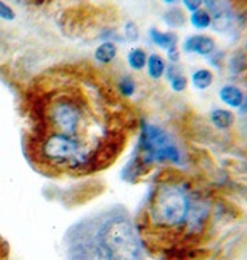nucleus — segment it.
<instances>
[{
	"label": "nucleus",
	"instance_id": "21",
	"mask_svg": "<svg viewBox=\"0 0 247 260\" xmlns=\"http://www.w3.org/2000/svg\"><path fill=\"white\" fill-rule=\"evenodd\" d=\"M181 5H182L184 11H187V13L192 14V13L202 8V0H181Z\"/></svg>",
	"mask_w": 247,
	"mask_h": 260
},
{
	"label": "nucleus",
	"instance_id": "16",
	"mask_svg": "<svg viewBox=\"0 0 247 260\" xmlns=\"http://www.w3.org/2000/svg\"><path fill=\"white\" fill-rule=\"evenodd\" d=\"M227 69H229L230 75H235V76L245 73L247 72V53L244 50L233 53L227 62Z\"/></svg>",
	"mask_w": 247,
	"mask_h": 260
},
{
	"label": "nucleus",
	"instance_id": "2",
	"mask_svg": "<svg viewBox=\"0 0 247 260\" xmlns=\"http://www.w3.org/2000/svg\"><path fill=\"white\" fill-rule=\"evenodd\" d=\"M212 203L179 169L164 168L153 178L135 220L145 249L161 252L199 242L209 231Z\"/></svg>",
	"mask_w": 247,
	"mask_h": 260
},
{
	"label": "nucleus",
	"instance_id": "10",
	"mask_svg": "<svg viewBox=\"0 0 247 260\" xmlns=\"http://www.w3.org/2000/svg\"><path fill=\"white\" fill-rule=\"evenodd\" d=\"M117 44L111 42V41H102L96 48L95 53H93V57H95L96 63L102 65V67H108L111 65L116 57H117Z\"/></svg>",
	"mask_w": 247,
	"mask_h": 260
},
{
	"label": "nucleus",
	"instance_id": "15",
	"mask_svg": "<svg viewBox=\"0 0 247 260\" xmlns=\"http://www.w3.org/2000/svg\"><path fill=\"white\" fill-rule=\"evenodd\" d=\"M147 51L141 47H133L127 53V65L133 72H142L147 65Z\"/></svg>",
	"mask_w": 247,
	"mask_h": 260
},
{
	"label": "nucleus",
	"instance_id": "22",
	"mask_svg": "<svg viewBox=\"0 0 247 260\" xmlns=\"http://www.w3.org/2000/svg\"><path fill=\"white\" fill-rule=\"evenodd\" d=\"M166 53H167V60H169V63H179V60H181V50H179V45H178V47L169 48Z\"/></svg>",
	"mask_w": 247,
	"mask_h": 260
},
{
	"label": "nucleus",
	"instance_id": "17",
	"mask_svg": "<svg viewBox=\"0 0 247 260\" xmlns=\"http://www.w3.org/2000/svg\"><path fill=\"white\" fill-rule=\"evenodd\" d=\"M189 22L195 29L204 31V29H209L212 26V16L205 8H201V10H198L189 16Z\"/></svg>",
	"mask_w": 247,
	"mask_h": 260
},
{
	"label": "nucleus",
	"instance_id": "12",
	"mask_svg": "<svg viewBox=\"0 0 247 260\" xmlns=\"http://www.w3.org/2000/svg\"><path fill=\"white\" fill-rule=\"evenodd\" d=\"M189 17L185 16V11L181 8V7H169L164 14H162V22L170 28V29H178V28H182L185 23H187Z\"/></svg>",
	"mask_w": 247,
	"mask_h": 260
},
{
	"label": "nucleus",
	"instance_id": "18",
	"mask_svg": "<svg viewBox=\"0 0 247 260\" xmlns=\"http://www.w3.org/2000/svg\"><path fill=\"white\" fill-rule=\"evenodd\" d=\"M122 38L126 42H130V44H136L141 38V31H139V26L136 22L133 20H127L124 23V28H122Z\"/></svg>",
	"mask_w": 247,
	"mask_h": 260
},
{
	"label": "nucleus",
	"instance_id": "5",
	"mask_svg": "<svg viewBox=\"0 0 247 260\" xmlns=\"http://www.w3.org/2000/svg\"><path fill=\"white\" fill-rule=\"evenodd\" d=\"M181 50L185 54L209 57L216 50V41L212 36L204 35V32H196V35H190L182 41Z\"/></svg>",
	"mask_w": 247,
	"mask_h": 260
},
{
	"label": "nucleus",
	"instance_id": "24",
	"mask_svg": "<svg viewBox=\"0 0 247 260\" xmlns=\"http://www.w3.org/2000/svg\"><path fill=\"white\" fill-rule=\"evenodd\" d=\"M238 112H239V115L247 116V94H244V101H242L241 107L238 109Z\"/></svg>",
	"mask_w": 247,
	"mask_h": 260
},
{
	"label": "nucleus",
	"instance_id": "8",
	"mask_svg": "<svg viewBox=\"0 0 247 260\" xmlns=\"http://www.w3.org/2000/svg\"><path fill=\"white\" fill-rule=\"evenodd\" d=\"M148 39L153 45H156L164 51H167L172 47H178L179 44V38L175 31H161L156 26H151L148 29Z\"/></svg>",
	"mask_w": 247,
	"mask_h": 260
},
{
	"label": "nucleus",
	"instance_id": "11",
	"mask_svg": "<svg viewBox=\"0 0 247 260\" xmlns=\"http://www.w3.org/2000/svg\"><path fill=\"white\" fill-rule=\"evenodd\" d=\"M166 69H167V60L159 53L148 54L145 70L151 81H161L166 75Z\"/></svg>",
	"mask_w": 247,
	"mask_h": 260
},
{
	"label": "nucleus",
	"instance_id": "3",
	"mask_svg": "<svg viewBox=\"0 0 247 260\" xmlns=\"http://www.w3.org/2000/svg\"><path fill=\"white\" fill-rule=\"evenodd\" d=\"M64 246L67 260H145L138 226L122 205L99 209L73 223Z\"/></svg>",
	"mask_w": 247,
	"mask_h": 260
},
{
	"label": "nucleus",
	"instance_id": "7",
	"mask_svg": "<svg viewBox=\"0 0 247 260\" xmlns=\"http://www.w3.org/2000/svg\"><path fill=\"white\" fill-rule=\"evenodd\" d=\"M164 78L167 79L172 91L175 93H182L189 87V78L185 76L184 70L179 67V63H167Z\"/></svg>",
	"mask_w": 247,
	"mask_h": 260
},
{
	"label": "nucleus",
	"instance_id": "1",
	"mask_svg": "<svg viewBox=\"0 0 247 260\" xmlns=\"http://www.w3.org/2000/svg\"><path fill=\"white\" fill-rule=\"evenodd\" d=\"M22 109L23 153L50 178H82L108 169L139 122L105 79L84 67L56 69L33 81Z\"/></svg>",
	"mask_w": 247,
	"mask_h": 260
},
{
	"label": "nucleus",
	"instance_id": "19",
	"mask_svg": "<svg viewBox=\"0 0 247 260\" xmlns=\"http://www.w3.org/2000/svg\"><path fill=\"white\" fill-rule=\"evenodd\" d=\"M17 17L16 10L5 0H0V20L4 22H14Z\"/></svg>",
	"mask_w": 247,
	"mask_h": 260
},
{
	"label": "nucleus",
	"instance_id": "23",
	"mask_svg": "<svg viewBox=\"0 0 247 260\" xmlns=\"http://www.w3.org/2000/svg\"><path fill=\"white\" fill-rule=\"evenodd\" d=\"M0 260H10V245L0 236Z\"/></svg>",
	"mask_w": 247,
	"mask_h": 260
},
{
	"label": "nucleus",
	"instance_id": "9",
	"mask_svg": "<svg viewBox=\"0 0 247 260\" xmlns=\"http://www.w3.org/2000/svg\"><path fill=\"white\" fill-rule=\"evenodd\" d=\"M218 98L227 109L238 110L244 101V91L235 84H224L218 91Z\"/></svg>",
	"mask_w": 247,
	"mask_h": 260
},
{
	"label": "nucleus",
	"instance_id": "6",
	"mask_svg": "<svg viewBox=\"0 0 247 260\" xmlns=\"http://www.w3.org/2000/svg\"><path fill=\"white\" fill-rule=\"evenodd\" d=\"M209 121L210 124L216 128V130H230L233 128L235 122H236V115L226 107H215L210 110L209 113Z\"/></svg>",
	"mask_w": 247,
	"mask_h": 260
},
{
	"label": "nucleus",
	"instance_id": "4",
	"mask_svg": "<svg viewBox=\"0 0 247 260\" xmlns=\"http://www.w3.org/2000/svg\"><path fill=\"white\" fill-rule=\"evenodd\" d=\"M138 140L130 159L120 171V178L127 183L144 180L156 168L182 169L187 166L185 155L179 141L159 124L139 118Z\"/></svg>",
	"mask_w": 247,
	"mask_h": 260
},
{
	"label": "nucleus",
	"instance_id": "14",
	"mask_svg": "<svg viewBox=\"0 0 247 260\" xmlns=\"http://www.w3.org/2000/svg\"><path fill=\"white\" fill-rule=\"evenodd\" d=\"M138 91L136 79L132 75H120L116 79V93L122 98V100H130Z\"/></svg>",
	"mask_w": 247,
	"mask_h": 260
},
{
	"label": "nucleus",
	"instance_id": "25",
	"mask_svg": "<svg viewBox=\"0 0 247 260\" xmlns=\"http://www.w3.org/2000/svg\"><path fill=\"white\" fill-rule=\"evenodd\" d=\"M162 4H166V5H169V7H173V5L178 4V0H162Z\"/></svg>",
	"mask_w": 247,
	"mask_h": 260
},
{
	"label": "nucleus",
	"instance_id": "13",
	"mask_svg": "<svg viewBox=\"0 0 247 260\" xmlns=\"http://www.w3.org/2000/svg\"><path fill=\"white\" fill-rule=\"evenodd\" d=\"M189 82H192V85H193L196 90L204 91V90H209V88L213 85V82H215V75H213V72H212L210 69L201 67V69H196V70L192 72L190 81H189Z\"/></svg>",
	"mask_w": 247,
	"mask_h": 260
},
{
	"label": "nucleus",
	"instance_id": "20",
	"mask_svg": "<svg viewBox=\"0 0 247 260\" xmlns=\"http://www.w3.org/2000/svg\"><path fill=\"white\" fill-rule=\"evenodd\" d=\"M13 4L16 5H20V7H25V8H40V7H45V5H50L53 0H11Z\"/></svg>",
	"mask_w": 247,
	"mask_h": 260
}]
</instances>
